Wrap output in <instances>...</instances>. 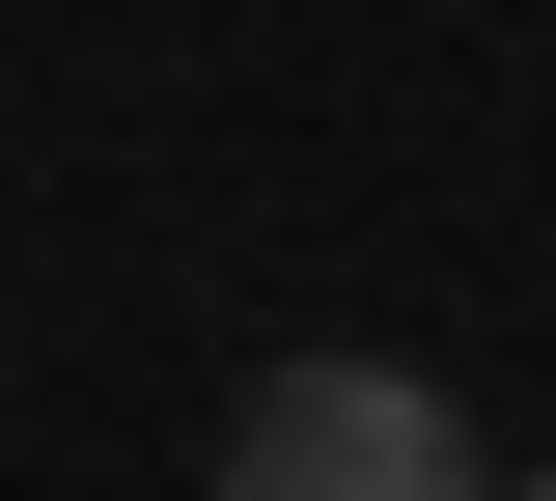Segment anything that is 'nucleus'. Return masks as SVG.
I'll list each match as a JSON object with an SVG mask.
<instances>
[{
    "mask_svg": "<svg viewBox=\"0 0 556 501\" xmlns=\"http://www.w3.org/2000/svg\"><path fill=\"white\" fill-rule=\"evenodd\" d=\"M223 501H473V418L417 362H278L223 418Z\"/></svg>",
    "mask_w": 556,
    "mask_h": 501,
    "instance_id": "nucleus-1",
    "label": "nucleus"
},
{
    "mask_svg": "<svg viewBox=\"0 0 556 501\" xmlns=\"http://www.w3.org/2000/svg\"><path fill=\"white\" fill-rule=\"evenodd\" d=\"M529 501H556V474H529Z\"/></svg>",
    "mask_w": 556,
    "mask_h": 501,
    "instance_id": "nucleus-2",
    "label": "nucleus"
}]
</instances>
